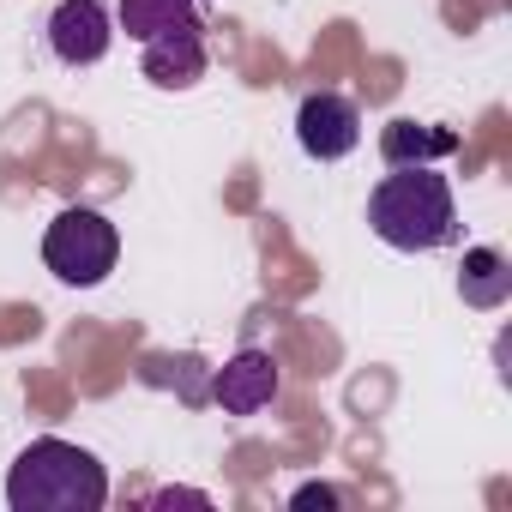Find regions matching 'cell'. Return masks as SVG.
I'll use <instances>...</instances> for the list:
<instances>
[{"instance_id":"obj_1","label":"cell","mask_w":512,"mask_h":512,"mask_svg":"<svg viewBox=\"0 0 512 512\" xmlns=\"http://www.w3.org/2000/svg\"><path fill=\"white\" fill-rule=\"evenodd\" d=\"M368 229L386 241V247H404V253H434L458 235V205H452V187L446 175H434L428 163H404L392 169L374 193H368Z\"/></svg>"},{"instance_id":"obj_2","label":"cell","mask_w":512,"mask_h":512,"mask_svg":"<svg viewBox=\"0 0 512 512\" xmlns=\"http://www.w3.org/2000/svg\"><path fill=\"white\" fill-rule=\"evenodd\" d=\"M103 500H109V476L73 440H31L7 470L13 512H97Z\"/></svg>"},{"instance_id":"obj_3","label":"cell","mask_w":512,"mask_h":512,"mask_svg":"<svg viewBox=\"0 0 512 512\" xmlns=\"http://www.w3.org/2000/svg\"><path fill=\"white\" fill-rule=\"evenodd\" d=\"M115 253H121V235H115V223H109L103 211H91V205H67V211L49 223V235H43V266H49L61 284H73V290L103 284V278L115 272Z\"/></svg>"},{"instance_id":"obj_4","label":"cell","mask_w":512,"mask_h":512,"mask_svg":"<svg viewBox=\"0 0 512 512\" xmlns=\"http://www.w3.org/2000/svg\"><path fill=\"white\" fill-rule=\"evenodd\" d=\"M296 139H302L308 157L338 163V157L356 151V139H362V115H356L350 97H338V91H314V97H302V109H296Z\"/></svg>"},{"instance_id":"obj_5","label":"cell","mask_w":512,"mask_h":512,"mask_svg":"<svg viewBox=\"0 0 512 512\" xmlns=\"http://www.w3.org/2000/svg\"><path fill=\"white\" fill-rule=\"evenodd\" d=\"M109 43H115V31H109L103 0H61V7L49 13V49H55V61L91 67V61L109 55Z\"/></svg>"},{"instance_id":"obj_6","label":"cell","mask_w":512,"mask_h":512,"mask_svg":"<svg viewBox=\"0 0 512 512\" xmlns=\"http://www.w3.org/2000/svg\"><path fill=\"white\" fill-rule=\"evenodd\" d=\"M211 398L223 404V416H260L278 398V362L266 350H241L211 374Z\"/></svg>"},{"instance_id":"obj_7","label":"cell","mask_w":512,"mask_h":512,"mask_svg":"<svg viewBox=\"0 0 512 512\" xmlns=\"http://www.w3.org/2000/svg\"><path fill=\"white\" fill-rule=\"evenodd\" d=\"M199 73H205L199 25H193V31H163V37L145 43V79H151V85H163V91H187Z\"/></svg>"},{"instance_id":"obj_8","label":"cell","mask_w":512,"mask_h":512,"mask_svg":"<svg viewBox=\"0 0 512 512\" xmlns=\"http://www.w3.org/2000/svg\"><path fill=\"white\" fill-rule=\"evenodd\" d=\"M380 151H386L392 169H404V163H434V157H452V151H458V133H446V127H416V121H392V127L380 133Z\"/></svg>"},{"instance_id":"obj_9","label":"cell","mask_w":512,"mask_h":512,"mask_svg":"<svg viewBox=\"0 0 512 512\" xmlns=\"http://www.w3.org/2000/svg\"><path fill=\"white\" fill-rule=\"evenodd\" d=\"M458 290L470 308H500L512 296V266L500 260L494 247H470L464 253V272H458Z\"/></svg>"},{"instance_id":"obj_10","label":"cell","mask_w":512,"mask_h":512,"mask_svg":"<svg viewBox=\"0 0 512 512\" xmlns=\"http://www.w3.org/2000/svg\"><path fill=\"white\" fill-rule=\"evenodd\" d=\"M199 13H193V0H121V31L151 43L163 31H193Z\"/></svg>"},{"instance_id":"obj_11","label":"cell","mask_w":512,"mask_h":512,"mask_svg":"<svg viewBox=\"0 0 512 512\" xmlns=\"http://www.w3.org/2000/svg\"><path fill=\"white\" fill-rule=\"evenodd\" d=\"M296 506H302V512H308V506L332 512V506H338V488H326V482H302V488H296Z\"/></svg>"},{"instance_id":"obj_12","label":"cell","mask_w":512,"mask_h":512,"mask_svg":"<svg viewBox=\"0 0 512 512\" xmlns=\"http://www.w3.org/2000/svg\"><path fill=\"white\" fill-rule=\"evenodd\" d=\"M169 506H211V500L193 494V488H163V494H151V512H169Z\"/></svg>"}]
</instances>
